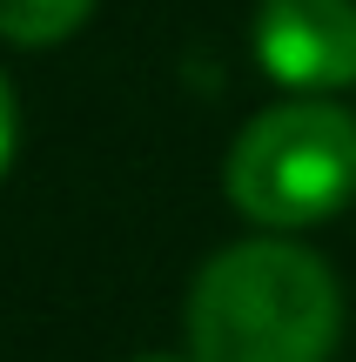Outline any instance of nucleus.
Here are the masks:
<instances>
[{
	"mask_svg": "<svg viewBox=\"0 0 356 362\" xmlns=\"http://www.w3.org/2000/svg\"><path fill=\"white\" fill-rule=\"evenodd\" d=\"M195 362H330L343 342V282L296 235L215 248L182 302Z\"/></svg>",
	"mask_w": 356,
	"mask_h": 362,
	"instance_id": "f257e3e1",
	"label": "nucleus"
},
{
	"mask_svg": "<svg viewBox=\"0 0 356 362\" xmlns=\"http://www.w3.org/2000/svg\"><path fill=\"white\" fill-rule=\"evenodd\" d=\"M222 194L263 235H303L356 202V115L336 94H282L222 155Z\"/></svg>",
	"mask_w": 356,
	"mask_h": 362,
	"instance_id": "f03ea898",
	"label": "nucleus"
},
{
	"mask_svg": "<svg viewBox=\"0 0 356 362\" xmlns=\"http://www.w3.org/2000/svg\"><path fill=\"white\" fill-rule=\"evenodd\" d=\"M255 67L289 94L356 88V0H255Z\"/></svg>",
	"mask_w": 356,
	"mask_h": 362,
	"instance_id": "7ed1b4c3",
	"label": "nucleus"
},
{
	"mask_svg": "<svg viewBox=\"0 0 356 362\" xmlns=\"http://www.w3.org/2000/svg\"><path fill=\"white\" fill-rule=\"evenodd\" d=\"M101 0H0V40L7 47H61L94 21Z\"/></svg>",
	"mask_w": 356,
	"mask_h": 362,
	"instance_id": "20e7f679",
	"label": "nucleus"
},
{
	"mask_svg": "<svg viewBox=\"0 0 356 362\" xmlns=\"http://www.w3.org/2000/svg\"><path fill=\"white\" fill-rule=\"evenodd\" d=\"M13 141H21V101H13V81L0 74V175L13 161Z\"/></svg>",
	"mask_w": 356,
	"mask_h": 362,
	"instance_id": "39448f33",
	"label": "nucleus"
},
{
	"mask_svg": "<svg viewBox=\"0 0 356 362\" xmlns=\"http://www.w3.org/2000/svg\"><path fill=\"white\" fill-rule=\"evenodd\" d=\"M134 362H195V356H188V349H182V356H134Z\"/></svg>",
	"mask_w": 356,
	"mask_h": 362,
	"instance_id": "423d86ee",
	"label": "nucleus"
}]
</instances>
